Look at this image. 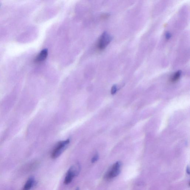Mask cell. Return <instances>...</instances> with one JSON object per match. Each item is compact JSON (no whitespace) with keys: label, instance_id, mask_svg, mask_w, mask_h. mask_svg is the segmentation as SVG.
Wrapping results in <instances>:
<instances>
[{"label":"cell","instance_id":"1","mask_svg":"<svg viewBox=\"0 0 190 190\" xmlns=\"http://www.w3.org/2000/svg\"><path fill=\"white\" fill-rule=\"evenodd\" d=\"M81 166L79 163L75 164L71 166L67 172L64 183L65 185H68L70 183L74 178L79 174Z\"/></svg>","mask_w":190,"mask_h":190},{"label":"cell","instance_id":"2","mask_svg":"<svg viewBox=\"0 0 190 190\" xmlns=\"http://www.w3.org/2000/svg\"><path fill=\"white\" fill-rule=\"evenodd\" d=\"M70 143L69 139L64 141H61L56 146L51 153V156L52 159L57 158L66 149Z\"/></svg>","mask_w":190,"mask_h":190},{"label":"cell","instance_id":"3","mask_svg":"<svg viewBox=\"0 0 190 190\" xmlns=\"http://www.w3.org/2000/svg\"><path fill=\"white\" fill-rule=\"evenodd\" d=\"M121 163L120 162H117L112 166L105 176L107 179L114 178L119 174L121 172Z\"/></svg>","mask_w":190,"mask_h":190},{"label":"cell","instance_id":"4","mask_svg":"<svg viewBox=\"0 0 190 190\" xmlns=\"http://www.w3.org/2000/svg\"><path fill=\"white\" fill-rule=\"evenodd\" d=\"M112 37L107 32L103 33L99 39L97 47L100 50H103L106 48L112 40Z\"/></svg>","mask_w":190,"mask_h":190},{"label":"cell","instance_id":"5","mask_svg":"<svg viewBox=\"0 0 190 190\" xmlns=\"http://www.w3.org/2000/svg\"><path fill=\"white\" fill-rule=\"evenodd\" d=\"M48 50L47 49L42 50L35 57L34 62L36 63H41L45 60L47 57Z\"/></svg>","mask_w":190,"mask_h":190},{"label":"cell","instance_id":"6","mask_svg":"<svg viewBox=\"0 0 190 190\" xmlns=\"http://www.w3.org/2000/svg\"><path fill=\"white\" fill-rule=\"evenodd\" d=\"M36 184V181L34 178L31 177L28 179L24 186V189L25 190H29L35 186Z\"/></svg>","mask_w":190,"mask_h":190},{"label":"cell","instance_id":"7","mask_svg":"<svg viewBox=\"0 0 190 190\" xmlns=\"http://www.w3.org/2000/svg\"><path fill=\"white\" fill-rule=\"evenodd\" d=\"M182 72L180 71H177L175 73L174 75H173L171 78V81L172 82H175L177 81L179 79L181 75Z\"/></svg>","mask_w":190,"mask_h":190},{"label":"cell","instance_id":"8","mask_svg":"<svg viewBox=\"0 0 190 190\" xmlns=\"http://www.w3.org/2000/svg\"><path fill=\"white\" fill-rule=\"evenodd\" d=\"M118 89H117V86L116 85H115L112 86V89H111V94L112 95H113L116 93Z\"/></svg>","mask_w":190,"mask_h":190},{"label":"cell","instance_id":"9","mask_svg":"<svg viewBox=\"0 0 190 190\" xmlns=\"http://www.w3.org/2000/svg\"><path fill=\"white\" fill-rule=\"evenodd\" d=\"M99 159V155L98 153H96L94 156V157H92V163H95V162H97L98 160Z\"/></svg>","mask_w":190,"mask_h":190},{"label":"cell","instance_id":"10","mask_svg":"<svg viewBox=\"0 0 190 190\" xmlns=\"http://www.w3.org/2000/svg\"><path fill=\"white\" fill-rule=\"evenodd\" d=\"M171 34L169 32H167V33H166L165 37L167 39H169L171 37Z\"/></svg>","mask_w":190,"mask_h":190},{"label":"cell","instance_id":"11","mask_svg":"<svg viewBox=\"0 0 190 190\" xmlns=\"http://www.w3.org/2000/svg\"><path fill=\"white\" fill-rule=\"evenodd\" d=\"M187 172L188 174H189V167L187 169Z\"/></svg>","mask_w":190,"mask_h":190}]
</instances>
